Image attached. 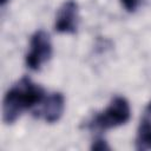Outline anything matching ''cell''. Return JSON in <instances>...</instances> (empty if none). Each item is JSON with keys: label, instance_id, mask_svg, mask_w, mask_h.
I'll use <instances>...</instances> for the list:
<instances>
[{"label": "cell", "instance_id": "cell-1", "mask_svg": "<svg viewBox=\"0 0 151 151\" xmlns=\"http://www.w3.org/2000/svg\"><path fill=\"white\" fill-rule=\"evenodd\" d=\"M45 91L34 84L28 77L18 80L5 94L2 100V120L5 124H13L24 111L41 104Z\"/></svg>", "mask_w": 151, "mask_h": 151}, {"label": "cell", "instance_id": "cell-2", "mask_svg": "<svg viewBox=\"0 0 151 151\" xmlns=\"http://www.w3.org/2000/svg\"><path fill=\"white\" fill-rule=\"evenodd\" d=\"M130 114L131 109L129 101L124 97L117 96L110 101L109 106L104 111L96 114L88 122V127L99 131L117 127L125 124L130 119Z\"/></svg>", "mask_w": 151, "mask_h": 151}, {"label": "cell", "instance_id": "cell-3", "mask_svg": "<svg viewBox=\"0 0 151 151\" xmlns=\"http://www.w3.org/2000/svg\"><path fill=\"white\" fill-rule=\"evenodd\" d=\"M52 57V42L47 32L39 29L33 33L29 40V50L26 54L25 61L28 68L33 71L40 70V67L47 63Z\"/></svg>", "mask_w": 151, "mask_h": 151}, {"label": "cell", "instance_id": "cell-4", "mask_svg": "<svg viewBox=\"0 0 151 151\" xmlns=\"http://www.w3.org/2000/svg\"><path fill=\"white\" fill-rule=\"evenodd\" d=\"M78 5L73 0L65 1L58 9L54 28L59 33L73 34L78 28Z\"/></svg>", "mask_w": 151, "mask_h": 151}, {"label": "cell", "instance_id": "cell-5", "mask_svg": "<svg viewBox=\"0 0 151 151\" xmlns=\"http://www.w3.org/2000/svg\"><path fill=\"white\" fill-rule=\"evenodd\" d=\"M64 109H65L64 96L60 92H54L41 101V106L37 111H34V116L42 118L48 124H53L61 118L64 113Z\"/></svg>", "mask_w": 151, "mask_h": 151}, {"label": "cell", "instance_id": "cell-6", "mask_svg": "<svg viewBox=\"0 0 151 151\" xmlns=\"http://www.w3.org/2000/svg\"><path fill=\"white\" fill-rule=\"evenodd\" d=\"M136 149L139 151L151 150V101L145 106L136 136Z\"/></svg>", "mask_w": 151, "mask_h": 151}, {"label": "cell", "instance_id": "cell-7", "mask_svg": "<svg viewBox=\"0 0 151 151\" xmlns=\"http://www.w3.org/2000/svg\"><path fill=\"white\" fill-rule=\"evenodd\" d=\"M91 150H96V151H104V150H110V146L107 145V143L101 139V138H98L96 139L92 145H91Z\"/></svg>", "mask_w": 151, "mask_h": 151}, {"label": "cell", "instance_id": "cell-8", "mask_svg": "<svg viewBox=\"0 0 151 151\" xmlns=\"http://www.w3.org/2000/svg\"><path fill=\"white\" fill-rule=\"evenodd\" d=\"M122 5L127 12H134L140 2V0H120Z\"/></svg>", "mask_w": 151, "mask_h": 151}, {"label": "cell", "instance_id": "cell-9", "mask_svg": "<svg viewBox=\"0 0 151 151\" xmlns=\"http://www.w3.org/2000/svg\"><path fill=\"white\" fill-rule=\"evenodd\" d=\"M8 0H0V4H1V6H5V4L7 2Z\"/></svg>", "mask_w": 151, "mask_h": 151}]
</instances>
